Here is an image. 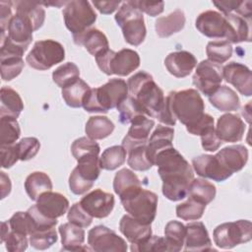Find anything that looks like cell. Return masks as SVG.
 I'll return each instance as SVG.
<instances>
[{"instance_id": "obj_1", "label": "cell", "mask_w": 252, "mask_h": 252, "mask_svg": "<svg viewBox=\"0 0 252 252\" xmlns=\"http://www.w3.org/2000/svg\"><path fill=\"white\" fill-rule=\"evenodd\" d=\"M162 180V194L170 201L184 199L194 179V171L189 162L173 147L158 153L155 163Z\"/></svg>"}, {"instance_id": "obj_2", "label": "cell", "mask_w": 252, "mask_h": 252, "mask_svg": "<svg viewBox=\"0 0 252 252\" xmlns=\"http://www.w3.org/2000/svg\"><path fill=\"white\" fill-rule=\"evenodd\" d=\"M127 86L129 95L137 100L144 114L158 119L165 96L153 76L145 71L138 72L128 79Z\"/></svg>"}, {"instance_id": "obj_3", "label": "cell", "mask_w": 252, "mask_h": 252, "mask_svg": "<svg viewBox=\"0 0 252 252\" xmlns=\"http://www.w3.org/2000/svg\"><path fill=\"white\" fill-rule=\"evenodd\" d=\"M129 94L127 83L122 79H110L106 84L91 89L83 101V107L88 112L106 113L117 107Z\"/></svg>"}, {"instance_id": "obj_4", "label": "cell", "mask_w": 252, "mask_h": 252, "mask_svg": "<svg viewBox=\"0 0 252 252\" xmlns=\"http://www.w3.org/2000/svg\"><path fill=\"white\" fill-rule=\"evenodd\" d=\"M165 97L173 117L186 128L196 124L205 114L204 100L194 89L170 92Z\"/></svg>"}, {"instance_id": "obj_5", "label": "cell", "mask_w": 252, "mask_h": 252, "mask_svg": "<svg viewBox=\"0 0 252 252\" xmlns=\"http://www.w3.org/2000/svg\"><path fill=\"white\" fill-rule=\"evenodd\" d=\"M124 210L143 223L151 224L156 218L158 195L141 186L132 188L120 197Z\"/></svg>"}, {"instance_id": "obj_6", "label": "cell", "mask_w": 252, "mask_h": 252, "mask_svg": "<svg viewBox=\"0 0 252 252\" xmlns=\"http://www.w3.org/2000/svg\"><path fill=\"white\" fill-rule=\"evenodd\" d=\"M94 57L98 68L108 76H127L140 66L138 52L129 48L121 49L118 52L107 48Z\"/></svg>"}, {"instance_id": "obj_7", "label": "cell", "mask_w": 252, "mask_h": 252, "mask_svg": "<svg viewBox=\"0 0 252 252\" xmlns=\"http://www.w3.org/2000/svg\"><path fill=\"white\" fill-rule=\"evenodd\" d=\"M114 19L121 28L124 39L127 43L138 46L145 40L147 30L143 13L130 5L127 1L122 3Z\"/></svg>"}, {"instance_id": "obj_8", "label": "cell", "mask_w": 252, "mask_h": 252, "mask_svg": "<svg viewBox=\"0 0 252 252\" xmlns=\"http://www.w3.org/2000/svg\"><path fill=\"white\" fill-rule=\"evenodd\" d=\"M65 59L63 45L53 39L38 40L27 55L26 61L30 67L44 71L62 62Z\"/></svg>"}, {"instance_id": "obj_9", "label": "cell", "mask_w": 252, "mask_h": 252, "mask_svg": "<svg viewBox=\"0 0 252 252\" xmlns=\"http://www.w3.org/2000/svg\"><path fill=\"white\" fill-rule=\"evenodd\" d=\"M216 245L222 249H231L236 245L249 242L252 238V224L250 220L224 222L218 225L213 233Z\"/></svg>"}, {"instance_id": "obj_10", "label": "cell", "mask_w": 252, "mask_h": 252, "mask_svg": "<svg viewBox=\"0 0 252 252\" xmlns=\"http://www.w3.org/2000/svg\"><path fill=\"white\" fill-rule=\"evenodd\" d=\"M66 28L73 35L81 33L94 24L96 14L91 3L86 0L68 1L62 11Z\"/></svg>"}, {"instance_id": "obj_11", "label": "cell", "mask_w": 252, "mask_h": 252, "mask_svg": "<svg viewBox=\"0 0 252 252\" xmlns=\"http://www.w3.org/2000/svg\"><path fill=\"white\" fill-rule=\"evenodd\" d=\"M88 244L96 252H126V241L105 225H96L88 233Z\"/></svg>"}, {"instance_id": "obj_12", "label": "cell", "mask_w": 252, "mask_h": 252, "mask_svg": "<svg viewBox=\"0 0 252 252\" xmlns=\"http://www.w3.org/2000/svg\"><path fill=\"white\" fill-rule=\"evenodd\" d=\"M193 85L205 95L214 94L222 82V66L210 60L201 61L193 75Z\"/></svg>"}, {"instance_id": "obj_13", "label": "cell", "mask_w": 252, "mask_h": 252, "mask_svg": "<svg viewBox=\"0 0 252 252\" xmlns=\"http://www.w3.org/2000/svg\"><path fill=\"white\" fill-rule=\"evenodd\" d=\"M197 30L210 38H224L228 35L229 25L225 17L217 11L208 10L201 13L195 22Z\"/></svg>"}, {"instance_id": "obj_14", "label": "cell", "mask_w": 252, "mask_h": 252, "mask_svg": "<svg viewBox=\"0 0 252 252\" xmlns=\"http://www.w3.org/2000/svg\"><path fill=\"white\" fill-rule=\"evenodd\" d=\"M114 196L101 189H94L85 195L80 204L93 218L103 219L110 215L114 208Z\"/></svg>"}, {"instance_id": "obj_15", "label": "cell", "mask_w": 252, "mask_h": 252, "mask_svg": "<svg viewBox=\"0 0 252 252\" xmlns=\"http://www.w3.org/2000/svg\"><path fill=\"white\" fill-rule=\"evenodd\" d=\"M222 77L231 84L241 94H252V75L250 69L238 62H229L222 67Z\"/></svg>"}, {"instance_id": "obj_16", "label": "cell", "mask_w": 252, "mask_h": 252, "mask_svg": "<svg viewBox=\"0 0 252 252\" xmlns=\"http://www.w3.org/2000/svg\"><path fill=\"white\" fill-rule=\"evenodd\" d=\"M220 167L230 176L241 170L248 160V150L243 145L228 146L215 155Z\"/></svg>"}, {"instance_id": "obj_17", "label": "cell", "mask_w": 252, "mask_h": 252, "mask_svg": "<svg viewBox=\"0 0 252 252\" xmlns=\"http://www.w3.org/2000/svg\"><path fill=\"white\" fill-rule=\"evenodd\" d=\"M244 132L245 124L236 114L225 113L218 119L216 133L221 142H239L242 140Z\"/></svg>"}, {"instance_id": "obj_18", "label": "cell", "mask_w": 252, "mask_h": 252, "mask_svg": "<svg viewBox=\"0 0 252 252\" xmlns=\"http://www.w3.org/2000/svg\"><path fill=\"white\" fill-rule=\"evenodd\" d=\"M35 206L44 217L57 220V218L62 217L68 211L69 201L58 192L47 191L38 197Z\"/></svg>"}, {"instance_id": "obj_19", "label": "cell", "mask_w": 252, "mask_h": 252, "mask_svg": "<svg viewBox=\"0 0 252 252\" xmlns=\"http://www.w3.org/2000/svg\"><path fill=\"white\" fill-rule=\"evenodd\" d=\"M32 32L34 31L32 24L26 18L15 14L9 23L6 36L3 38H7L13 44L27 51L32 40Z\"/></svg>"}, {"instance_id": "obj_20", "label": "cell", "mask_w": 252, "mask_h": 252, "mask_svg": "<svg viewBox=\"0 0 252 252\" xmlns=\"http://www.w3.org/2000/svg\"><path fill=\"white\" fill-rule=\"evenodd\" d=\"M185 251H211L212 241L208 230L202 221H194L186 224L184 240Z\"/></svg>"}, {"instance_id": "obj_21", "label": "cell", "mask_w": 252, "mask_h": 252, "mask_svg": "<svg viewBox=\"0 0 252 252\" xmlns=\"http://www.w3.org/2000/svg\"><path fill=\"white\" fill-rule=\"evenodd\" d=\"M164 65L167 71L174 77L184 78L196 67L197 59L189 51H174L165 57Z\"/></svg>"}, {"instance_id": "obj_22", "label": "cell", "mask_w": 252, "mask_h": 252, "mask_svg": "<svg viewBox=\"0 0 252 252\" xmlns=\"http://www.w3.org/2000/svg\"><path fill=\"white\" fill-rule=\"evenodd\" d=\"M195 172L204 178H210L217 182H221L230 177L220 165L215 156L201 155L192 159Z\"/></svg>"}, {"instance_id": "obj_23", "label": "cell", "mask_w": 252, "mask_h": 252, "mask_svg": "<svg viewBox=\"0 0 252 252\" xmlns=\"http://www.w3.org/2000/svg\"><path fill=\"white\" fill-rule=\"evenodd\" d=\"M119 229L131 244L142 243L152 236L151 224L143 223L129 214L121 218Z\"/></svg>"}, {"instance_id": "obj_24", "label": "cell", "mask_w": 252, "mask_h": 252, "mask_svg": "<svg viewBox=\"0 0 252 252\" xmlns=\"http://www.w3.org/2000/svg\"><path fill=\"white\" fill-rule=\"evenodd\" d=\"M174 136V130L167 126L158 125V127L153 132L152 136L147 143V157L149 160L155 163V158L158 153L160 151L172 147V140Z\"/></svg>"}, {"instance_id": "obj_25", "label": "cell", "mask_w": 252, "mask_h": 252, "mask_svg": "<svg viewBox=\"0 0 252 252\" xmlns=\"http://www.w3.org/2000/svg\"><path fill=\"white\" fill-rule=\"evenodd\" d=\"M74 42L77 45H83L90 54L95 56L99 52L109 47L105 34L94 28L88 29L85 32L73 35Z\"/></svg>"}, {"instance_id": "obj_26", "label": "cell", "mask_w": 252, "mask_h": 252, "mask_svg": "<svg viewBox=\"0 0 252 252\" xmlns=\"http://www.w3.org/2000/svg\"><path fill=\"white\" fill-rule=\"evenodd\" d=\"M147 143L148 142H131L123 139L121 146L126 150L128 154L127 163L132 169L138 171H146L153 166V163L147 157Z\"/></svg>"}, {"instance_id": "obj_27", "label": "cell", "mask_w": 252, "mask_h": 252, "mask_svg": "<svg viewBox=\"0 0 252 252\" xmlns=\"http://www.w3.org/2000/svg\"><path fill=\"white\" fill-rule=\"evenodd\" d=\"M59 233L61 235L62 250L64 251H80L92 250L91 248L84 247L85 230L83 227L76 225L72 222H66L59 226Z\"/></svg>"}, {"instance_id": "obj_28", "label": "cell", "mask_w": 252, "mask_h": 252, "mask_svg": "<svg viewBox=\"0 0 252 252\" xmlns=\"http://www.w3.org/2000/svg\"><path fill=\"white\" fill-rule=\"evenodd\" d=\"M228 22L229 30L226 40L230 43L249 42L251 39V20L243 18L235 13L223 15Z\"/></svg>"}, {"instance_id": "obj_29", "label": "cell", "mask_w": 252, "mask_h": 252, "mask_svg": "<svg viewBox=\"0 0 252 252\" xmlns=\"http://www.w3.org/2000/svg\"><path fill=\"white\" fill-rule=\"evenodd\" d=\"M185 26V15L184 12L180 9H176L169 15L165 17L158 18L155 24V29L157 34L165 38L173 33L180 32Z\"/></svg>"}, {"instance_id": "obj_30", "label": "cell", "mask_w": 252, "mask_h": 252, "mask_svg": "<svg viewBox=\"0 0 252 252\" xmlns=\"http://www.w3.org/2000/svg\"><path fill=\"white\" fill-rule=\"evenodd\" d=\"M208 97L211 104L220 111H235L240 106L238 95L231 88L227 86H220L218 90Z\"/></svg>"}, {"instance_id": "obj_31", "label": "cell", "mask_w": 252, "mask_h": 252, "mask_svg": "<svg viewBox=\"0 0 252 252\" xmlns=\"http://www.w3.org/2000/svg\"><path fill=\"white\" fill-rule=\"evenodd\" d=\"M0 96V117L17 119L24 109V103L20 94L10 87H2Z\"/></svg>"}, {"instance_id": "obj_32", "label": "cell", "mask_w": 252, "mask_h": 252, "mask_svg": "<svg viewBox=\"0 0 252 252\" xmlns=\"http://www.w3.org/2000/svg\"><path fill=\"white\" fill-rule=\"evenodd\" d=\"M16 7V14L26 18L32 26L33 31L42 27L45 20V11L39 3L31 1L13 2Z\"/></svg>"}, {"instance_id": "obj_33", "label": "cell", "mask_w": 252, "mask_h": 252, "mask_svg": "<svg viewBox=\"0 0 252 252\" xmlns=\"http://www.w3.org/2000/svg\"><path fill=\"white\" fill-rule=\"evenodd\" d=\"M25 189L30 199L36 201L42 193L52 190V182L46 173L42 171H34L27 176Z\"/></svg>"}, {"instance_id": "obj_34", "label": "cell", "mask_w": 252, "mask_h": 252, "mask_svg": "<svg viewBox=\"0 0 252 252\" xmlns=\"http://www.w3.org/2000/svg\"><path fill=\"white\" fill-rule=\"evenodd\" d=\"M23 56L15 53L0 51L1 77L4 81H11L18 77L24 69Z\"/></svg>"}, {"instance_id": "obj_35", "label": "cell", "mask_w": 252, "mask_h": 252, "mask_svg": "<svg viewBox=\"0 0 252 252\" xmlns=\"http://www.w3.org/2000/svg\"><path fill=\"white\" fill-rule=\"evenodd\" d=\"M114 127V123L106 116H92L86 123L85 131L89 138L95 141L108 137Z\"/></svg>"}, {"instance_id": "obj_36", "label": "cell", "mask_w": 252, "mask_h": 252, "mask_svg": "<svg viewBox=\"0 0 252 252\" xmlns=\"http://www.w3.org/2000/svg\"><path fill=\"white\" fill-rule=\"evenodd\" d=\"M154 126L155 121L153 119L148 118L147 115L144 114L139 115L131 122V126L124 139L138 143L148 142L150 132Z\"/></svg>"}, {"instance_id": "obj_37", "label": "cell", "mask_w": 252, "mask_h": 252, "mask_svg": "<svg viewBox=\"0 0 252 252\" xmlns=\"http://www.w3.org/2000/svg\"><path fill=\"white\" fill-rule=\"evenodd\" d=\"M216 186L202 178H194L189 186L188 198H191L199 203L204 205H208L211 203L216 197Z\"/></svg>"}, {"instance_id": "obj_38", "label": "cell", "mask_w": 252, "mask_h": 252, "mask_svg": "<svg viewBox=\"0 0 252 252\" xmlns=\"http://www.w3.org/2000/svg\"><path fill=\"white\" fill-rule=\"evenodd\" d=\"M90 90V86L84 80L79 78L73 84L63 88L61 94L68 106L78 108L83 105L84 98Z\"/></svg>"}, {"instance_id": "obj_39", "label": "cell", "mask_w": 252, "mask_h": 252, "mask_svg": "<svg viewBox=\"0 0 252 252\" xmlns=\"http://www.w3.org/2000/svg\"><path fill=\"white\" fill-rule=\"evenodd\" d=\"M186 235V225L177 220H171L166 223L164 228V237L168 243L170 252H178L184 245Z\"/></svg>"}, {"instance_id": "obj_40", "label": "cell", "mask_w": 252, "mask_h": 252, "mask_svg": "<svg viewBox=\"0 0 252 252\" xmlns=\"http://www.w3.org/2000/svg\"><path fill=\"white\" fill-rule=\"evenodd\" d=\"M1 242L5 243L6 249L10 252H23L29 243L26 235L17 233L10 228L8 220L1 223Z\"/></svg>"}, {"instance_id": "obj_41", "label": "cell", "mask_w": 252, "mask_h": 252, "mask_svg": "<svg viewBox=\"0 0 252 252\" xmlns=\"http://www.w3.org/2000/svg\"><path fill=\"white\" fill-rule=\"evenodd\" d=\"M208 60L221 65L227 61L232 55L231 43L225 39L213 40L208 42L206 47Z\"/></svg>"}, {"instance_id": "obj_42", "label": "cell", "mask_w": 252, "mask_h": 252, "mask_svg": "<svg viewBox=\"0 0 252 252\" xmlns=\"http://www.w3.org/2000/svg\"><path fill=\"white\" fill-rule=\"evenodd\" d=\"M127 152L122 146H112L105 149L99 158L100 167L105 170H114L126 160Z\"/></svg>"}, {"instance_id": "obj_43", "label": "cell", "mask_w": 252, "mask_h": 252, "mask_svg": "<svg viewBox=\"0 0 252 252\" xmlns=\"http://www.w3.org/2000/svg\"><path fill=\"white\" fill-rule=\"evenodd\" d=\"M80 78V70L78 66L73 62H67L58 68H56L52 73L53 82L60 88H65Z\"/></svg>"}, {"instance_id": "obj_44", "label": "cell", "mask_w": 252, "mask_h": 252, "mask_svg": "<svg viewBox=\"0 0 252 252\" xmlns=\"http://www.w3.org/2000/svg\"><path fill=\"white\" fill-rule=\"evenodd\" d=\"M8 222L13 231L26 236H30L36 230L35 222L28 211L15 213Z\"/></svg>"}, {"instance_id": "obj_45", "label": "cell", "mask_w": 252, "mask_h": 252, "mask_svg": "<svg viewBox=\"0 0 252 252\" xmlns=\"http://www.w3.org/2000/svg\"><path fill=\"white\" fill-rule=\"evenodd\" d=\"M137 186H141V181L138 176L128 168L120 169L114 176L113 189L119 197Z\"/></svg>"}, {"instance_id": "obj_46", "label": "cell", "mask_w": 252, "mask_h": 252, "mask_svg": "<svg viewBox=\"0 0 252 252\" xmlns=\"http://www.w3.org/2000/svg\"><path fill=\"white\" fill-rule=\"evenodd\" d=\"M20 135L21 129L17 119L0 117V146L15 144Z\"/></svg>"}, {"instance_id": "obj_47", "label": "cell", "mask_w": 252, "mask_h": 252, "mask_svg": "<svg viewBox=\"0 0 252 252\" xmlns=\"http://www.w3.org/2000/svg\"><path fill=\"white\" fill-rule=\"evenodd\" d=\"M206 205L199 203L191 198L176 206V216L184 220H196L202 218Z\"/></svg>"}, {"instance_id": "obj_48", "label": "cell", "mask_w": 252, "mask_h": 252, "mask_svg": "<svg viewBox=\"0 0 252 252\" xmlns=\"http://www.w3.org/2000/svg\"><path fill=\"white\" fill-rule=\"evenodd\" d=\"M58 236L55 227L36 230L30 235V244L37 250H45L57 242Z\"/></svg>"}, {"instance_id": "obj_49", "label": "cell", "mask_w": 252, "mask_h": 252, "mask_svg": "<svg viewBox=\"0 0 252 252\" xmlns=\"http://www.w3.org/2000/svg\"><path fill=\"white\" fill-rule=\"evenodd\" d=\"M99 145L88 136L76 139L71 146V153L76 159L85 156L99 155Z\"/></svg>"}, {"instance_id": "obj_50", "label": "cell", "mask_w": 252, "mask_h": 252, "mask_svg": "<svg viewBox=\"0 0 252 252\" xmlns=\"http://www.w3.org/2000/svg\"><path fill=\"white\" fill-rule=\"evenodd\" d=\"M116 108L119 112L120 122L123 124L131 123L135 117L144 114L137 100L129 94Z\"/></svg>"}, {"instance_id": "obj_51", "label": "cell", "mask_w": 252, "mask_h": 252, "mask_svg": "<svg viewBox=\"0 0 252 252\" xmlns=\"http://www.w3.org/2000/svg\"><path fill=\"white\" fill-rule=\"evenodd\" d=\"M131 251L133 252H159L168 251L169 246L165 237H160L157 235H152L147 240L139 244H131Z\"/></svg>"}, {"instance_id": "obj_52", "label": "cell", "mask_w": 252, "mask_h": 252, "mask_svg": "<svg viewBox=\"0 0 252 252\" xmlns=\"http://www.w3.org/2000/svg\"><path fill=\"white\" fill-rule=\"evenodd\" d=\"M17 147L19 152V158L21 160H30L37 155L40 149V143L34 137H26L17 143Z\"/></svg>"}, {"instance_id": "obj_53", "label": "cell", "mask_w": 252, "mask_h": 252, "mask_svg": "<svg viewBox=\"0 0 252 252\" xmlns=\"http://www.w3.org/2000/svg\"><path fill=\"white\" fill-rule=\"evenodd\" d=\"M67 219L69 222H72L76 225H79L81 227H88L91 225L93 221V217H91L81 206L80 202L75 203L72 205V207L68 210Z\"/></svg>"}, {"instance_id": "obj_54", "label": "cell", "mask_w": 252, "mask_h": 252, "mask_svg": "<svg viewBox=\"0 0 252 252\" xmlns=\"http://www.w3.org/2000/svg\"><path fill=\"white\" fill-rule=\"evenodd\" d=\"M199 136L201 137L203 149L208 152H216L222 143L217 136L214 125L205 128Z\"/></svg>"}, {"instance_id": "obj_55", "label": "cell", "mask_w": 252, "mask_h": 252, "mask_svg": "<svg viewBox=\"0 0 252 252\" xmlns=\"http://www.w3.org/2000/svg\"><path fill=\"white\" fill-rule=\"evenodd\" d=\"M130 5L141 11L142 13H146L151 17H156L163 12L164 3L160 2H150V1H127Z\"/></svg>"}, {"instance_id": "obj_56", "label": "cell", "mask_w": 252, "mask_h": 252, "mask_svg": "<svg viewBox=\"0 0 252 252\" xmlns=\"http://www.w3.org/2000/svg\"><path fill=\"white\" fill-rule=\"evenodd\" d=\"M0 152H1V166L3 168H10L18 161V159H20L17 144L0 146Z\"/></svg>"}, {"instance_id": "obj_57", "label": "cell", "mask_w": 252, "mask_h": 252, "mask_svg": "<svg viewBox=\"0 0 252 252\" xmlns=\"http://www.w3.org/2000/svg\"><path fill=\"white\" fill-rule=\"evenodd\" d=\"M12 1H0V27H1V37H5L6 30L8 29L9 23L14 16L12 14L13 8Z\"/></svg>"}, {"instance_id": "obj_58", "label": "cell", "mask_w": 252, "mask_h": 252, "mask_svg": "<svg viewBox=\"0 0 252 252\" xmlns=\"http://www.w3.org/2000/svg\"><path fill=\"white\" fill-rule=\"evenodd\" d=\"M212 125H214V118L210 115V114H207V113H205L204 114V116L196 123V124H194L193 126H190V127H188V128H186L187 129V131L190 133V134H192V135H200L201 134V132L205 129V128H207V127H209V126H212Z\"/></svg>"}, {"instance_id": "obj_59", "label": "cell", "mask_w": 252, "mask_h": 252, "mask_svg": "<svg viewBox=\"0 0 252 252\" xmlns=\"http://www.w3.org/2000/svg\"><path fill=\"white\" fill-rule=\"evenodd\" d=\"M120 1H93L94 6L104 15L113 13L120 5Z\"/></svg>"}, {"instance_id": "obj_60", "label": "cell", "mask_w": 252, "mask_h": 252, "mask_svg": "<svg viewBox=\"0 0 252 252\" xmlns=\"http://www.w3.org/2000/svg\"><path fill=\"white\" fill-rule=\"evenodd\" d=\"M241 1H214L213 4L222 13V15H226L229 13H233L239 6Z\"/></svg>"}, {"instance_id": "obj_61", "label": "cell", "mask_w": 252, "mask_h": 252, "mask_svg": "<svg viewBox=\"0 0 252 252\" xmlns=\"http://www.w3.org/2000/svg\"><path fill=\"white\" fill-rule=\"evenodd\" d=\"M1 199H4L11 192V181L10 178L1 171Z\"/></svg>"}, {"instance_id": "obj_62", "label": "cell", "mask_w": 252, "mask_h": 252, "mask_svg": "<svg viewBox=\"0 0 252 252\" xmlns=\"http://www.w3.org/2000/svg\"><path fill=\"white\" fill-rule=\"evenodd\" d=\"M39 4H43L45 6H56V7H60L61 5H66L67 2L66 1H58V2H43V3H39Z\"/></svg>"}]
</instances>
